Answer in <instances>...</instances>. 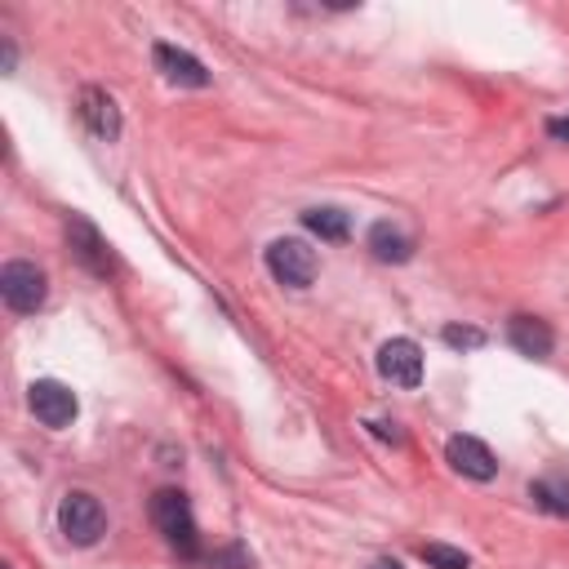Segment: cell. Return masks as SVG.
I'll return each mask as SVG.
<instances>
[{
	"label": "cell",
	"instance_id": "obj_7",
	"mask_svg": "<svg viewBox=\"0 0 569 569\" xmlns=\"http://www.w3.org/2000/svg\"><path fill=\"white\" fill-rule=\"evenodd\" d=\"M378 373L391 382V387H418L422 382V347L413 338H391L378 347Z\"/></svg>",
	"mask_w": 569,
	"mask_h": 569
},
{
	"label": "cell",
	"instance_id": "obj_5",
	"mask_svg": "<svg viewBox=\"0 0 569 569\" xmlns=\"http://www.w3.org/2000/svg\"><path fill=\"white\" fill-rule=\"evenodd\" d=\"M67 244H71V258H76L84 271H93V276H111V271H116L111 244L102 240V231H98L89 218L67 213Z\"/></svg>",
	"mask_w": 569,
	"mask_h": 569
},
{
	"label": "cell",
	"instance_id": "obj_19",
	"mask_svg": "<svg viewBox=\"0 0 569 569\" xmlns=\"http://www.w3.org/2000/svg\"><path fill=\"white\" fill-rule=\"evenodd\" d=\"M547 133H551V138H560V142H569V116H565V120H551V124H547Z\"/></svg>",
	"mask_w": 569,
	"mask_h": 569
},
{
	"label": "cell",
	"instance_id": "obj_9",
	"mask_svg": "<svg viewBox=\"0 0 569 569\" xmlns=\"http://www.w3.org/2000/svg\"><path fill=\"white\" fill-rule=\"evenodd\" d=\"M151 58H156V67H160V76L169 80V84H182V89H204L209 84V71H204V62L196 58V53H187V49H178V44H156L151 49Z\"/></svg>",
	"mask_w": 569,
	"mask_h": 569
},
{
	"label": "cell",
	"instance_id": "obj_4",
	"mask_svg": "<svg viewBox=\"0 0 569 569\" xmlns=\"http://www.w3.org/2000/svg\"><path fill=\"white\" fill-rule=\"evenodd\" d=\"M267 271L280 284H289V289H307L316 280V271H320V258H316V249L307 240L284 236V240H271L267 244Z\"/></svg>",
	"mask_w": 569,
	"mask_h": 569
},
{
	"label": "cell",
	"instance_id": "obj_10",
	"mask_svg": "<svg viewBox=\"0 0 569 569\" xmlns=\"http://www.w3.org/2000/svg\"><path fill=\"white\" fill-rule=\"evenodd\" d=\"M80 120H84L89 133L102 138V142H116V138H120V107H116V98H111L107 89H98V84H84V89H80Z\"/></svg>",
	"mask_w": 569,
	"mask_h": 569
},
{
	"label": "cell",
	"instance_id": "obj_15",
	"mask_svg": "<svg viewBox=\"0 0 569 569\" xmlns=\"http://www.w3.org/2000/svg\"><path fill=\"white\" fill-rule=\"evenodd\" d=\"M418 556H422L427 565H436V569H471L467 551H458V547H449V542H422Z\"/></svg>",
	"mask_w": 569,
	"mask_h": 569
},
{
	"label": "cell",
	"instance_id": "obj_2",
	"mask_svg": "<svg viewBox=\"0 0 569 569\" xmlns=\"http://www.w3.org/2000/svg\"><path fill=\"white\" fill-rule=\"evenodd\" d=\"M58 529H62V538H67L71 547H93V542L107 533V511H102V502H98L93 493L71 489V493H62V502H58Z\"/></svg>",
	"mask_w": 569,
	"mask_h": 569
},
{
	"label": "cell",
	"instance_id": "obj_16",
	"mask_svg": "<svg viewBox=\"0 0 569 569\" xmlns=\"http://www.w3.org/2000/svg\"><path fill=\"white\" fill-rule=\"evenodd\" d=\"M453 351H476V347H485V329H471V325H445V333H440Z\"/></svg>",
	"mask_w": 569,
	"mask_h": 569
},
{
	"label": "cell",
	"instance_id": "obj_11",
	"mask_svg": "<svg viewBox=\"0 0 569 569\" xmlns=\"http://www.w3.org/2000/svg\"><path fill=\"white\" fill-rule=\"evenodd\" d=\"M507 342L520 351V356H533V360H547L551 356V329H547V320H538V316H511L507 320Z\"/></svg>",
	"mask_w": 569,
	"mask_h": 569
},
{
	"label": "cell",
	"instance_id": "obj_8",
	"mask_svg": "<svg viewBox=\"0 0 569 569\" xmlns=\"http://www.w3.org/2000/svg\"><path fill=\"white\" fill-rule=\"evenodd\" d=\"M445 458H449V467H453L458 476H467V480H493V476H498V458H493L489 445L476 440V436H449Z\"/></svg>",
	"mask_w": 569,
	"mask_h": 569
},
{
	"label": "cell",
	"instance_id": "obj_17",
	"mask_svg": "<svg viewBox=\"0 0 569 569\" xmlns=\"http://www.w3.org/2000/svg\"><path fill=\"white\" fill-rule=\"evenodd\" d=\"M209 569H249V551L240 542H227L222 551L209 556Z\"/></svg>",
	"mask_w": 569,
	"mask_h": 569
},
{
	"label": "cell",
	"instance_id": "obj_20",
	"mask_svg": "<svg viewBox=\"0 0 569 569\" xmlns=\"http://www.w3.org/2000/svg\"><path fill=\"white\" fill-rule=\"evenodd\" d=\"M369 569H400V560H373Z\"/></svg>",
	"mask_w": 569,
	"mask_h": 569
},
{
	"label": "cell",
	"instance_id": "obj_6",
	"mask_svg": "<svg viewBox=\"0 0 569 569\" xmlns=\"http://www.w3.org/2000/svg\"><path fill=\"white\" fill-rule=\"evenodd\" d=\"M27 405H31V413H36L44 427H71V418L80 413L76 391H71L67 382H58V378H36V382L27 387Z\"/></svg>",
	"mask_w": 569,
	"mask_h": 569
},
{
	"label": "cell",
	"instance_id": "obj_1",
	"mask_svg": "<svg viewBox=\"0 0 569 569\" xmlns=\"http://www.w3.org/2000/svg\"><path fill=\"white\" fill-rule=\"evenodd\" d=\"M151 525L164 533V542L178 551V556H196L200 551V533H196V516H191V502L182 489H156L151 498Z\"/></svg>",
	"mask_w": 569,
	"mask_h": 569
},
{
	"label": "cell",
	"instance_id": "obj_12",
	"mask_svg": "<svg viewBox=\"0 0 569 569\" xmlns=\"http://www.w3.org/2000/svg\"><path fill=\"white\" fill-rule=\"evenodd\" d=\"M369 249H373L378 262H409L413 240H409L400 227H391V222H373V227H369Z\"/></svg>",
	"mask_w": 569,
	"mask_h": 569
},
{
	"label": "cell",
	"instance_id": "obj_13",
	"mask_svg": "<svg viewBox=\"0 0 569 569\" xmlns=\"http://www.w3.org/2000/svg\"><path fill=\"white\" fill-rule=\"evenodd\" d=\"M302 227H307L311 236H320V240H347L351 218H347L342 209H333V204H316V209L302 213Z\"/></svg>",
	"mask_w": 569,
	"mask_h": 569
},
{
	"label": "cell",
	"instance_id": "obj_14",
	"mask_svg": "<svg viewBox=\"0 0 569 569\" xmlns=\"http://www.w3.org/2000/svg\"><path fill=\"white\" fill-rule=\"evenodd\" d=\"M529 498L551 516H569V476H538L529 485Z\"/></svg>",
	"mask_w": 569,
	"mask_h": 569
},
{
	"label": "cell",
	"instance_id": "obj_18",
	"mask_svg": "<svg viewBox=\"0 0 569 569\" xmlns=\"http://www.w3.org/2000/svg\"><path fill=\"white\" fill-rule=\"evenodd\" d=\"M369 427H373V431H378L382 440H391V445H400V431H396V422H369Z\"/></svg>",
	"mask_w": 569,
	"mask_h": 569
},
{
	"label": "cell",
	"instance_id": "obj_3",
	"mask_svg": "<svg viewBox=\"0 0 569 569\" xmlns=\"http://www.w3.org/2000/svg\"><path fill=\"white\" fill-rule=\"evenodd\" d=\"M44 293H49V280H44V271H40L36 262L13 258V262L0 267V298H4L9 311L31 316V311L44 307Z\"/></svg>",
	"mask_w": 569,
	"mask_h": 569
}]
</instances>
